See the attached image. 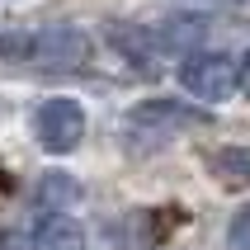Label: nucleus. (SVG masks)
<instances>
[{"mask_svg":"<svg viewBox=\"0 0 250 250\" xmlns=\"http://www.w3.org/2000/svg\"><path fill=\"white\" fill-rule=\"evenodd\" d=\"M241 5H250V0H241Z\"/></svg>","mask_w":250,"mask_h":250,"instance_id":"f8f14e48","label":"nucleus"},{"mask_svg":"<svg viewBox=\"0 0 250 250\" xmlns=\"http://www.w3.org/2000/svg\"><path fill=\"white\" fill-rule=\"evenodd\" d=\"M227 246L231 250H250V208H241L227 227Z\"/></svg>","mask_w":250,"mask_h":250,"instance_id":"9d476101","label":"nucleus"},{"mask_svg":"<svg viewBox=\"0 0 250 250\" xmlns=\"http://www.w3.org/2000/svg\"><path fill=\"white\" fill-rule=\"evenodd\" d=\"M109 42L118 47L123 57H132L137 66H146L151 71V62H156V33H146V28H109Z\"/></svg>","mask_w":250,"mask_h":250,"instance_id":"1a4fd4ad","label":"nucleus"},{"mask_svg":"<svg viewBox=\"0 0 250 250\" xmlns=\"http://www.w3.org/2000/svg\"><path fill=\"white\" fill-rule=\"evenodd\" d=\"M33 246L38 250H85V227L66 212H42V217H33Z\"/></svg>","mask_w":250,"mask_h":250,"instance_id":"39448f33","label":"nucleus"},{"mask_svg":"<svg viewBox=\"0 0 250 250\" xmlns=\"http://www.w3.org/2000/svg\"><path fill=\"white\" fill-rule=\"evenodd\" d=\"M212 175H217V184H227V189H250V146H222V151L208 156Z\"/></svg>","mask_w":250,"mask_h":250,"instance_id":"6e6552de","label":"nucleus"},{"mask_svg":"<svg viewBox=\"0 0 250 250\" xmlns=\"http://www.w3.org/2000/svg\"><path fill=\"white\" fill-rule=\"evenodd\" d=\"M0 57L52 71H76L90 62V33L76 24H47L38 33H0Z\"/></svg>","mask_w":250,"mask_h":250,"instance_id":"f257e3e1","label":"nucleus"},{"mask_svg":"<svg viewBox=\"0 0 250 250\" xmlns=\"http://www.w3.org/2000/svg\"><path fill=\"white\" fill-rule=\"evenodd\" d=\"M180 85L203 104H222L231 90H241V62L227 52H194L180 62Z\"/></svg>","mask_w":250,"mask_h":250,"instance_id":"7ed1b4c3","label":"nucleus"},{"mask_svg":"<svg viewBox=\"0 0 250 250\" xmlns=\"http://www.w3.org/2000/svg\"><path fill=\"white\" fill-rule=\"evenodd\" d=\"M203 123H208V113L189 109V104H180V99H142L137 109L127 113L123 132L132 137V146H161V142H170L175 132L203 127Z\"/></svg>","mask_w":250,"mask_h":250,"instance_id":"f03ea898","label":"nucleus"},{"mask_svg":"<svg viewBox=\"0 0 250 250\" xmlns=\"http://www.w3.org/2000/svg\"><path fill=\"white\" fill-rule=\"evenodd\" d=\"M33 123H38V142H42L52 156L76 151L81 137H85V109L76 104V99H42Z\"/></svg>","mask_w":250,"mask_h":250,"instance_id":"20e7f679","label":"nucleus"},{"mask_svg":"<svg viewBox=\"0 0 250 250\" xmlns=\"http://www.w3.org/2000/svg\"><path fill=\"white\" fill-rule=\"evenodd\" d=\"M151 33H156V47H161V52H189L194 57V47L208 38V19H198V14H175V19H161Z\"/></svg>","mask_w":250,"mask_h":250,"instance_id":"423d86ee","label":"nucleus"},{"mask_svg":"<svg viewBox=\"0 0 250 250\" xmlns=\"http://www.w3.org/2000/svg\"><path fill=\"white\" fill-rule=\"evenodd\" d=\"M76 198H81V184L71 180V175H62V170H47V175L33 184V203H38V212H66Z\"/></svg>","mask_w":250,"mask_h":250,"instance_id":"0eeeda50","label":"nucleus"},{"mask_svg":"<svg viewBox=\"0 0 250 250\" xmlns=\"http://www.w3.org/2000/svg\"><path fill=\"white\" fill-rule=\"evenodd\" d=\"M241 90L250 95V52H246V62H241Z\"/></svg>","mask_w":250,"mask_h":250,"instance_id":"9b49d317","label":"nucleus"}]
</instances>
